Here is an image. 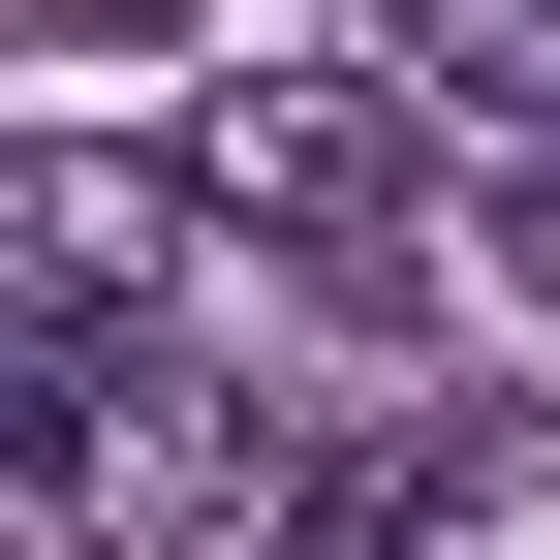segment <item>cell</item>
Returning a JSON list of instances; mask_svg holds the SVG:
<instances>
[{
  "mask_svg": "<svg viewBox=\"0 0 560 560\" xmlns=\"http://www.w3.org/2000/svg\"><path fill=\"white\" fill-rule=\"evenodd\" d=\"M32 529L62 560H249L280 529V405L187 342H32Z\"/></svg>",
  "mask_w": 560,
  "mask_h": 560,
  "instance_id": "cell-1",
  "label": "cell"
},
{
  "mask_svg": "<svg viewBox=\"0 0 560 560\" xmlns=\"http://www.w3.org/2000/svg\"><path fill=\"white\" fill-rule=\"evenodd\" d=\"M405 125H436V94H312V62H249V94H219V219L312 249V280H405V219H436Z\"/></svg>",
  "mask_w": 560,
  "mask_h": 560,
  "instance_id": "cell-2",
  "label": "cell"
},
{
  "mask_svg": "<svg viewBox=\"0 0 560 560\" xmlns=\"http://www.w3.org/2000/svg\"><path fill=\"white\" fill-rule=\"evenodd\" d=\"M187 219L219 187H156V156H94V125H32V342H125L187 280Z\"/></svg>",
  "mask_w": 560,
  "mask_h": 560,
  "instance_id": "cell-3",
  "label": "cell"
},
{
  "mask_svg": "<svg viewBox=\"0 0 560 560\" xmlns=\"http://www.w3.org/2000/svg\"><path fill=\"white\" fill-rule=\"evenodd\" d=\"M405 94L467 156H560V0H405Z\"/></svg>",
  "mask_w": 560,
  "mask_h": 560,
  "instance_id": "cell-4",
  "label": "cell"
},
{
  "mask_svg": "<svg viewBox=\"0 0 560 560\" xmlns=\"http://www.w3.org/2000/svg\"><path fill=\"white\" fill-rule=\"evenodd\" d=\"M405 560H560V436H467V467H436V529H405Z\"/></svg>",
  "mask_w": 560,
  "mask_h": 560,
  "instance_id": "cell-5",
  "label": "cell"
},
{
  "mask_svg": "<svg viewBox=\"0 0 560 560\" xmlns=\"http://www.w3.org/2000/svg\"><path fill=\"white\" fill-rule=\"evenodd\" d=\"M499 280H529V312H560V156H529V187H499Z\"/></svg>",
  "mask_w": 560,
  "mask_h": 560,
  "instance_id": "cell-6",
  "label": "cell"
}]
</instances>
